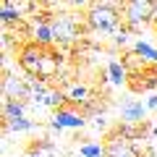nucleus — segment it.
Returning a JSON list of instances; mask_svg holds the SVG:
<instances>
[{
    "label": "nucleus",
    "instance_id": "obj_11",
    "mask_svg": "<svg viewBox=\"0 0 157 157\" xmlns=\"http://www.w3.org/2000/svg\"><path fill=\"white\" fill-rule=\"evenodd\" d=\"M131 50L136 52V55L141 58V60H147V63H157V47H152L149 42H134V47H131Z\"/></svg>",
    "mask_w": 157,
    "mask_h": 157
},
{
    "label": "nucleus",
    "instance_id": "obj_4",
    "mask_svg": "<svg viewBox=\"0 0 157 157\" xmlns=\"http://www.w3.org/2000/svg\"><path fill=\"white\" fill-rule=\"evenodd\" d=\"M84 126H86V115L81 113V107L71 105V102H66L63 107H58V110L52 113V121H50V128H55V131L84 128Z\"/></svg>",
    "mask_w": 157,
    "mask_h": 157
},
{
    "label": "nucleus",
    "instance_id": "obj_17",
    "mask_svg": "<svg viewBox=\"0 0 157 157\" xmlns=\"http://www.w3.org/2000/svg\"><path fill=\"white\" fill-rule=\"evenodd\" d=\"M147 110H157V94H152L149 100H147Z\"/></svg>",
    "mask_w": 157,
    "mask_h": 157
},
{
    "label": "nucleus",
    "instance_id": "obj_2",
    "mask_svg": "<svg viewBox=\"0 0 157 157\" xmlns=\"http://www.w3.org/2000/svg\"><path fill=\"white\" fill-rule=\"evenodd\" d=\"M45 52L47 47L37 45V42H24L21 47H18V66H21V71L26 73L29 78H39L42 76V60H45Z\"/></svg>",
    "mask_w": 157,
    "mask_h": 157
},
{
    "label": "nucleus",
    "instance_id": "obj_8",
    "mask_svg": "<svg viewBox=\"0 0 157 157\" xmlns=\"http://www.w3.org/2000/svg\"><path fill=\"white\" fill-rule=\"evenodd\" d=\"M144 113H147V105L139 102V100H131V102H126V105L121 107V115H123L126 123H141Z\"/></svg>",
    "mask_w": 157,
    "mask_h": 157
},
{
    "label": "nucleus",
    "instance_id": "obj_14",
    "mask_svg": "<svg viewBox=\"0 0 157 157\" xmlns=\"http://www.w3.org/2000/svg\"><path fill=\"white\" fill-rule=\"evenodd\" d=\"M78 155L81 157H105V147L102 144H81Z\"/></svg>",
    "mask_w": 157,
    "mask_h": 157
},
{
    "label": "nucleus",
    "instance_id": "obj_6",
    "mask_svg": "<svg viewBox=\"0 0 157 157\" xmlns=\"http://www.w3.org/2000/svg\"><path fill=\"white\" fill-rule=\"evenodd\" d=\"M128 86L131 92H149V89H157V68L155 66H139L136 71L128 73Z\"/></svg>",
    "mask_w": 157,
    "mask_h": 157
},
{
    "label": "nucleus",
    "instance_id": "obj_19",
    "mask_svg": "<svg viewBox=\"0 0 157 157\" xmlns=\"http://www.w3.org/2000/svg\"><path fill=\"white\" fill-rule=\"evenodd\" d=\"M29 157H42V155H29Z\"/></svg>",
    "mask_w": 157,
    "mask_h": 157
},
{
    "label": "nucleus",
    "instance_id": "obj_5",
    "mask_svg": "<svg viewBox=\"0 0 157 157\" xmlns=\"http://www.w3.org/2000/svg\"><path fill=\"white\" fill-rule=\"evenodd\" d=\"M105 141H107V144H105V157H144L141 149L134 144V141L123 139L118 131H113Z\"/></svg>",
    "mask_w": 157,
    "mask_h": 157
},
{
    "label": "nucleus",
    "instance_id": "obj_3",
    "mask_svg": "<svg viewBox=\"0 0 157 157\" xmlns=\"http://www.w3.org/2000/svg\"><path fill=\"white\" fill-rule=\"evenodd\" d=\"M155 13H157V3H149V0H144V3H139V0L123 3V24L131 32H139L147 21H155Z\"/></svg>",
    "mask_w": 157,
    "mask_h": 157
},
{
    "label": "nucleus",
    "instance_id": "obj_1",
    "mask_svg": "<svg viewBox=\"0 0 157 157\" xmlns=\"http://www.w3.org/2000/svg\"><path fill=\"white\" fill-rule=\"evenodd\" d=\"M86 11V24L92 32H115L123 29V6L118 3H89Z\"/></svg>",
    "mask_w": 157,
    "mask_h": 157
},
{
    "label": "nucleus",
    "instance_id": "obj_13",
    "mask_svg": "<svg viewBox=\"0 0 157 157\" xmlns=\"http://www.w3.org/2000/svg\"><path fill=\"white\" fill-rule=\"evenodd\" d=\"M32 128H34V121H29V118H18V121L6 123V134H8V131L18 134V131H32Z\"/></svg>",
    "mask_w": 157,
    "mask_h": 157
},
{
    "label": "nucleus",
    "instance_id": "obj_15",
    "mask_svg": "<svg viewBox=\"0 0 157 157\" xmlns=\"http://www.w3.org/2000/svg\"><path fill=\"white\" fill-rule=\"evenodd\" d=\"M42 149H52V141L50 139H37V141H32V144H29V155H39V152Z\"/></svg>",
    "mask_w": 157,
    "mask_h": 157
},
{
    "label": "nucleus",
    "instance_id": "obj_7",
    "mask_svg": "<svg viewBox=\"0 0 157 157\" xmlns=\"http://www.w3.org/2000/svg\"><path fill=\"white\" fill-rule=\"evenodd\" d=\"M63 94H66V102H71V105L81 107L86 100H89V86L78 84V81H66V86H63Z\"/></svg>",
    "mask_w": 157,
    "mask_h": 157
},
{
    "label": "nucleus",
    "instance_id": "obj_12",
    "mask_svg": "<svg viewBox=\"0 0 157 157\" xmlns=\"http://www.w3.org/2000/svg\"><path fill=\"white\" fill-rule=\"evenodd\" d=\"M3 24H13V21H18L21 18V8H18V3H13V0H3Z\"/></svg>",
    "mask_w": 157,
    "mask_h": 157
},
{
    "label": "nucleus",
    "instance_id": "obj_16",
    "mask_svg": "<svg viewBox=\"0 0 157 157\" xmlns=\"http://www.w3.org/2000/svg\"><path fill=\"white\" fill-rule=\"evenodd\" d=\"M126 39H128V34H126V29H121L115 34V45H126Z\"/></svg>",
    "mask_w": 157,
    "mask_h": 157
},
{
    "label": "nucleus",
    "instance_id": "obj_20",
    "mask_svg": "<svg viewBox=\"0 0 157 157\" xmlns=\"http://www.w3.org/2000/svg\"><path fill=\"white\" fill-rule=\"evenodd\" d=\"M155 24H157V13H155Z\"/></svg>",
    "mask_w": 157,
    "mask_h": 157
},
{
    "label": "nucleus",
    "instance_id": "obj_9",
    "mask_svg": "<svg viewBox=\"0 0 157 157\" xmlns=\"http://www.w3.org/2000/svg\"><path fill=\"white\" fill-rule=\"evenodd\" d=\"M24 110H26V102L6 100V105H3V118H6V123H11V121H18V118H26V115H24Z\"/></svg>",
    "mask_w": 157,
    "mask_h": 157
},
{
    "label": "nucleus",
    "instance_id": "obj_10",
    "mask_svg": "<svg viewBox=\"0 0 157 157\" xmlns=\"http://www.w3.org/2000/svg\"><path fill=\"white\" fill-rule=\"evenodd\" d=\"M107 78H110L115 86H121V84H126V81H128V71H126L123 63L110 60V63H107Z\"/></svg>",
    "mask_w": 157,
    "mask_h": 157
},
{
    "label": "nucleus",
    "instance_id": "obj_18",
    "mask_svg": "<svg viewBox=\"0 0 157 157\" xmlns=\"http://www.w3.org/2000/svg\"><path fill=\"white\" fill-rule=\"evenodd\" d=\"M152 136H157V126H155V128H152Z\"/></svg>",
    "mask_w": 157,
    "mask_h": 157
}]
</instances>
